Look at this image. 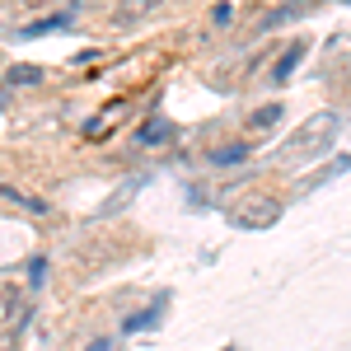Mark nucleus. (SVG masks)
<instances>
[{
    "mask_svg": "<svg viewBox=\"0 0 351 351\" xmlns=\"http://www.w3.org/2000/svg\"><path fill=\"white\" fill-rule=\"evenodd\" d=\"M337 132H342L337 108H324V112H314V117H304L300 132L286 141V160H314V155H328L332 141H337Z\"/></svg>",
    "mask_w": 351,
    "mask_h": 351,
    "instance_id": "nucleus-1",
    "label": "nucleus"
},
{
    "mask_svg": "<svg viewBox=\"0 0 351 351\" xmlns=\"http://www.w3.org/2000/svg\"><path fill=\"white\" fill-rule=\"evenodd\" d=\"M276 220H281V202H276V197L243 202L239 211H234V225H239V230H271Z\"/></svg>",
    "mask_w": 351,
    "mask_h": 351,
    "instance_id": "nucleus-2",
    "label": "nucleus"
},
{
    "mask_svg": "<svg viewBox=\"0 0 351 351\" xmlns=\"http://www.w3.org/2000/svg\"><path fill=\"white\" fill-rule=\"evenodd\" d=\"M75 14H80V5H66V10H56V14H38V19H28L24 28H14V38H19V43H28V38H52V33L75 24Z\"/></svg>",
    "mask_w": 351,
    "mask_h": 351,
    "instance_id": "nucleus-3",
    "label": "nucleus"
},
{
    "mask_svg": "<svg viewBox=\"0 0 351 351\" xmlns=\"http://www.w3.org/2000/svg\"><path fill=\"white\" fill-rule=\"evenodd\" d=\"M164 309H169V291H160V295H155V304H145V309L127 314V319H122V332H127V337H136V332H150V328H160Z\"/></svg>",
    "mask_w": 351,
    "mask_h": 351,
    "instance_id": "nucleus-4",
    "label": "nucleus"
},
{
    "mask_svg": "<svg viewBox=\"0 0 351 351\" xmlns=\"http://www.w3.org/2000/svg\"><path fill=\"white\" fill-rule=\"evenodd\" d=\"M164 0H117L112 5V28H136L141 19H150Z\"/></svg>",
    "mask_w": 351,
    "mask_h": 351,
    "instance_id": "nucleus-5",
    "label": "nucleus"
},
{
    "mask_svg": "<svg viewBox=\"0 0 351 351\" xmlns=\"http://www.w3.org/2000/svg\"><path fill=\"white\" fill-rule=\"evenodd\" d=\"M122 117H127V104H108L104 112H94V117L84 122V127H80V136H84V141H99V136H108L112 127L122 122Z\"/></svg>",
    "mask_w": 351,
    "mask_h": 351,
    "instance_id": "nucleus-6",
    "label": "nucleus"
},
{
    "mask_svg": "<svg viewBox=\"0 0 351 351\" xmlns=\"http://www.w3.org/2000/svg\"><path fill=\"white\" fill-rule=\"evenodd\" d=\"M304 52H309V43H304V38H295L286 52L276 56V66H271V84H286V80H291V75H295V66L304 61Z\"/></svg>",
    "mask_w": 351,
    "mask_h": 351,
    "instance_id": "nucleus-7",
    "label": "nucleus"
},
{
    "mask_svg": "<svg viewBox=\"0 0 351 351\" xmlns=\"http://www.w3.org/2000/svg\"><path fill=\"white\" fill-rule=\"evenodd\" d=\"M173 136H178V127H173L169 117H160V112H155V117L141 127V145H145V150H150V145H169Z\"/></svg>",
    "mask_w": 351,
    "mask_h": 351,
    "instance_id": "nucleus-8",
    "label": "nucleus"
},
{
    "mask_svg": "<svg viewBox=\"0 0 351 351\" xmlns=\"http://www.w3.org/2000/svg\"><path fill=\"white\" fill-rule=\"evenodd\" d=\"M248 155H253V145H248V141H230V145H216L206 160L216 164V169H234V164H243Z\"/></svg>",
    "mask_w": 351,
    "mask_h": 351,
    "instance_id": "nucleus-9",
    "label": "nucleus"
},
{
    "mask_svg": "<svg viewBox=\"0 0 351 351\" xmlns=\"http://www.w3.org/2000/svg\"><path fill=\"white\" fill-rule=\"evenodd\" d=\"M5 84H10V89L43 84V66H28V61H19V66H10V71H5Z\"/></svg>",
    "mask_w": 351,
    "mask_h": 351,
    "instance_id": "nucleus-10",
    "label": "nucleus"
},
{
    "mask_svg": "<svg viewBox=\"0 0 351 351\" xmlns=\"http://www.w3.org/2000/svg\"><path fill=\"white\" fill-rule=\"evenodd\" d=\"M347 169H351V155H337V160H332V164H324V169H319V173H314V178H309V183H304L300 192L324 188V183H332V178H337V173H347Z\"/></svg>",
    "mask_w": 351,
    "mask_h": 351,
    "instance_id": "nucleus-11",
    "label": "nucleus"
},
{
    "mask_svg": "<svg viewBox=\"0 0 351 351\" xmlns=\"http://www.w3.org/2000/svg\"><path fill=\"white\" fill-rule=\"evenodd\" d=\"M0 197L14 202V206H24V211H33V216H47V202H43V197H28V192L10 188V183H0Z\"/></svg>",
    "mask_w": 351,
    "mask_h": 351,
    "instance_id": "nucleus-12",
    "label": "nucleus"
},
{
    "mask_svg": "<svg viewBox=\"0 0 351 351\" xmlns=\"http://www.w3.org/2000/svg\"><path fill=\"white\" fill-rule=\"evenodd\" d=\"M281 104H267V108H258V112H248V132H267V127H276L281 122Z\"/></svg>",
    "mask_w": 351,
    "mask_h": 351,
    "instance_id": "nucleus-13",
    "label": "nucleus"
},
{
    "mask_svg": "<svg viewBox=\"0 0 351 351\" xmlns=\"http://www.w3.org/2000/svg\"><path fill=\"white\" fill-rule=\"evenodd\" d=\"M211 24H220V28H230V24H234V5H230V0L211 5Z\"/></svg>",
    "mask_w": 351,
    "mask_h": 351,
    "instance_id": "nucleus-14",
    "label": "nucleus"
},
{
    "mask_svg": "<svg viewBox=\"0 0 351 351\" xmlns=\"http://www.w3.org/2000/svg\"><path fill=\"white\" fill-rule=\"evenodd\" d=\"M28 281H33V291H43V281H47V258H33V263H28Z\"/></svg>",
    "mask_w": 351,
    "mask_h": 351,
    "instance_id": "nucleus-15",
    "label": "nucleus"
},
{
    "mask_svg": "<svg viewBox=\"0 0 351 351\" xmlns=\"http://www.w3.org/2000/svg\"><path fill=\"white\" fill-rule=\"evenodd\" d=\"M84 351H117V342H112V337H94Z\"/></svg>",
    "mask_w": 351,
    "mask_h": 351,
    "instance_id": "nucleus-16",
    "label": "nucleus"
},
{
    "mask_svg": "<svg viewBox=\"0 0 351 351\" xmlns=\"http://www.w3.org/2000/svg\"><path fill=\"white\" fill-rule=\"evenodd\" d=\"M24 10H47V5H56V0H19Z\"/></svg>",
    "mask_w": 351,
    "mask_h": 351,
    "instance_id": "nucleus-17",
    "label": "nucleus"
}]
</instances>
